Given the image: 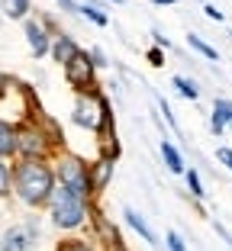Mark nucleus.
Returning a JSON list of instances; mask_svg holds the SVG:
<instances>
[{
	"label": "nucleus",
	"mask_w": 232,
	"mask_h": 251,
	"mask_svg": "<svg viewBox=\"0 0 232 251\" xmlns=\"http://www.w3.org/2000/svg\"><path fill=\"white\" fill-rule=\"evenodd\" d=\"M155 3H174V0H155Z\"/></svg>",
	"instance_id": "bb28decb"
},
{
	"label": "nucleus",
	"mask_w": 232,
	"mask_h": 251,
	"mask_svg": "<svg viewBox=\"0 0 232 251\" xmlns=\"http://www.w3.org/2000/svg\"><path fill=\"white\" fill-rule=\"evenodd\" d=\"M52 190H55V174L49 164L36 161V158H26L16 168V193H20L23 203L42 206V203L52 200Z\"/></svg>",
	"instance_id": "f257e3e1"
},
{
	"label": "nucleus",
	"mask_w": 232,
	"mask_h": 251,
	"mask_svg": "<svg viewBox=\"0 0 232 251\" xmlns=\"http://www.w3.org/2000/svg\"><path fill=\"white\" fill-rule=\"evenodd\" d=\"M216 232H219V235L226 238V242H229V248H232V235H229V232H226V226H219V222H216Z\"/></svg>",
	"instance_id": "b1692460"
},
{
	"label": "nucleus",
	"mask_w": 232,
	"mask_h": 251,
	"mask_svg": "<svg viewBox=\"0 0 232 251\" xmlns=\"http://www.w3.org/2000/svg\"><path fill=\"white\" fill-rule=\"evenodd\" d=\"M81 13H84V16H90V20L97 23V26H106V16L100 13L97 7H90V3H84V7H81Z\"/></svg>",
	"instance_id": "f3484780"
},
{
	"label": "nucleus",
	"mask_w": 232,
	"mask_h": 251,
	"mask_svg": "<svg viewBox=\"0 0 232 251\" xmlns=\"http://www.w3.org/2000/svg\"><path fill=\"white\" fill-rule=\"evenodd\" d=\"M32 242H36L32 226H16V229L3 232V238H0V251H32Z\"/></svg>",
	"instance_id": "39448f33"
},
{
	"label": "nucleus",
	"mask_w": 232,
	"mask_h": 251,
	"mask_svg": "<svg viewBox=\"0 0 232 251\" xmlns=\"http://www.w3.org/2000/svg\"><path fill=\"white\" fill-rule=\"evenodd\" d=\"M10 151H16V129L0 119V158L10 155Z\"/></svg>",
	"instance_id": "ddd939ff"
},
{
	"label": "nucleus",
	"mask_w": 232,
	"mask_h": 251,
	"mask_svg": "<svg viewBox=\"0 0 232 251\" xmlns=\"http://www.w3.org/2000/svg\"><path fill=\"white\" fill-rule=\"evenodd\" d=\"M16 148L20 151H26V155H42L45 151V142H42V132L39 129H32V126H23L20 132H16Z\"/></svg>",
	"instance_id": "423d86ee"
},
{
	"label": "nucleus",
	"mask_w": 232,
	"mask_h": 251,
	"mask_svg": "<svg viewBox=\"0 0 232 251\" xmlns=\"http://www.w3.org/2000/svg\"><path fill=\"white\" fill-rule=\"evenodd\" d=\"M77 52H81V49H77V42H75L71 36H58V39L52 42V55H55V61H58L61 68H65L68 61L75 58Z\"/></svg>",
	"instance_id": "6e6552de"
},
{
	"label": "nucleus",
	"mask_w": 232,
	"mask_h": 251,
	"mask_svg": "<svg viewBox=\"0 0 232 251\" xmlns=\"http://www.w3.org/2000/svg\"><path fill=\"white\" fill-rule=\"evenodd\" d=\"M10 193V168L0 161V197H7Z\"/></svg>",
	"instance_id": "6ab92c4d"
},
{
	"label": "nucleus",
	"mask_w": 232,
	"mask_h": 251,
	"mask_svg": "<svg viewBox=\"0 0 232 251\" xmlns=\"http://www.w3.org/2000/svg\"><path fill=\"white\" fill-rule=\"evenodd\" d=\"M113 174V161H97L94 164V177H90V193H97L106 187V180H110Z\"/></svg>",
	"instance_id": "9d476101"
},
{
	"label": "nucleus",
	"mask_w": 232,
	"mask_h": 251,
	"mask_svg": "<svg viewBox=\"0 0 232 251\" xmlns=\"http://www.w3.org/2000/svg\"><path fill=\"white\" fill-rule=\"evenodd\" d=\"M174 84H178V90L187 97V100H197V94H200V90H197V84L187 81V77H174Z\"/></svg>",
	"instance_id": "dca6fc26"
},
{
	"label": "nucleus",
	"mask_w": 232,
	"mask_h": 251,
	"mask_svg": "<svg viewBox=\"0 0 232 251\" xmlns=\"http://www.w3.org/2000/svg\"><path fill=\"white\" fill-rule=\"evenodd\" d=\"M58 7L65 10V13H71V10H75V0H58Z\"/></svg>",
	"instance_id": "5701e85b"
},
{
	"label": "nucleus",
	"mask_w": 232,
	"mask_h": 251,
	"mask_svg": "<svg viewBox=\"0 0 232 251\" xmlns=\"http://www.w3.org/2000/svg\"><path fill=\"white\" fill-rule=\"evenodd\" d=\"M226 126H232V113H229V123H226Z\"/></svg>",
	"instance_id": "cd10ccee"
},
{
	"label": "nucleus",
	"mask_w": 232,
	"mask_h": 251,
	"mask_svg": "<svg viewBox=\"0 0 232 251\" xmlns=\"http://www.w3.org/2000/svg\"><path fill=\"white\" fill-rule=\"evenodd\" d=\"M61 251H94V248H90V245H84V242H68Z\"/></svg>",
	"instance_id": "412c9836"
},
{
	"label": "nucleus",
	"mask_w": 232,
	"mask_h": 251,
	"mask_svg": "<svg viewBox=\"0 0 232 251\" xmlns=\"http://www.w3.org/2000/svg\"><path fill=\"white\" fill-rule=\"evenodd\" d=\"M58 177H61V187H65V190L77 193V197H84V200L90 197V164H84L81 158H75V155L61 158Z\"/></svg>",
	"instance_id": "7ed1b4c3"
},
{
	"label": "nucleus",
	"mask_w": 232,
	"mask_h": 251,
	"mask_svg": "<svg viewBox=\"0 0 232 251\" xmlns=\"http://www.w3.org/2000/svg\"><path fill=\"white\" fill-rule=\"evenodd\" d=\"M187 42L194 45V49H197V52L203 55V58H210V61H216V49H213V45H206V42H203L200 36H187Z\"/></svg>",
	"instance_id": "2eb2a0df"
},
{
	"label": "nucleus",
	"mask_w": 232,
	"mask_h": 251,
	"mask_svg": "<svg viewBox=\"0 0 232 251\" xmlns=\"http://www.w3.org/2000/svg\"><path fill=\"white\" fill-rule=\"evenodd\" d=\"M26 42H29V49H32L36 58H42V55L52 49V42H49V36H45V29L39 26V23H26Z\"/></svg>",
	"instance_id": "0eeeda50"
},
{
	"label": "nucleus",
	"mask_w": 232,
	"mask_h": 251,
	"mask_svg": "<svg viewBox=\"0 0 232 251\" xmlns=\"http://www.w3.org/2000/svg\"><path fill=\"white\" fill-rule=\"evenodd\" d=\"M206 16H210V20H223V13H219L216 7H206Z\"/></svg>",
	"instance_id": "393cba45"
},
{
	"label": "nucleus",
	"mask_w": 232,
	"mask_h": 251,
	"mask_svg": "<svg viewBox=\"0 0 232 251\" xmlns=\"http://www.w3.org/2000/svg\"><path fill=\"white\" fill-rule=\"evenodd\" d=\"M84 216H87V200L84 197L65 190V187L52 190V222L58 229H77Z\"/></svg>",
	"instance_id": "f03ea898"
},
{
	"label": "nucleus",
	"mask_w": 232,
	"mask_h": 251,
	"mask_svg": "<svg viewBox=\"0 0 232 251\" xmlns=\"http://www.w3.org/2000/svg\"><path fill=\"white\" fill-rule=\"evenodd\" d=\"M0 94H3V74H0Z\"/></svg>",
	"instance_id": "a878e982"
},
{
	"label": "nucleus",
	"mask_w": 232,
	"mask_h": 251,
	"mask_svg": "<svg viewBox=\"0 0 232 251\" xmlns=\"http://www.w3.org/2000/svg\"><path fill=\"white\" fill-rule=\"evenodd\" d=\"M216 155H219V161H223L226 168H232V148H219Z\"/></svg>",
	"instance_id": "4be33fe9"
},
{
	"label": "nucleus",
	"mask_w": 232,
	"mask_h": 251,
	"mask_svg": "<svg viewBox=\"0 0 232 251\" xmlns=\"http://www.w3.org/2000/svg\"><path fill=\"white\" fill-rule=\"evenodd\" d=\"M3 3V13L10 20H23V16L29 13V0H0Z\"/></svg>",
	"instance_id": "4468645a"
},
{
	"label": "nucleus",
	"mask_w": 232,
	"mask_h": 251,
	"mask_svg": "<svg viewBox=\"0 0 232 251\" xmlns=\"http://www.w3.org/2000/svg\"><path fill=\"white\" fill-rule=\"evenodd\" d=\"M161 155H165V164H168V171H171V174H180V171H184V158H180V151L168 139L161 142Z\"/></svg>",
	"instance_id": "f8f14e48"
},
{
	"label": "nucleus",
	"mask_w": 232,
	"mask_h": 251,
	"mask_svg": "<svg viewBox=\"0 0 232 251\" xmlns=\"http://www.w3.org/2000/svg\"><path fill=\"white\" fill-rule=\"evenodd\" d=\"M65 77L75 90H87L90 84H94V61H90V55L84 52V49L65 65Z\"/></svg>",
	"instance_id": "20e7f679"
},
{
	"label": "nucleus",
	"mask_w": 232,
	"mask_h": 251,
	"mask_svg": "<svg viewBox=\"0 0 232 251\" xmlns=\"http://www.w3.org/2000/svg\"><path fill=\"white\" fill-rule=\"evenodd\" d=\"M229 113H232V100L219 97L216 103H213V119H210V129H213L216 135L226 129V123H229Z\"/></svg>",
	"instance_id": "1a4fd4ad"
},
{
	"label": "nucleus",
	"mask_w": 232,
	"mask_h": 251,
	"mask_svg": "<svg viewBox=\"0 0 232 251\" xmlns=\"http://www.w3.org/2000/svg\"><path fill=\"white\" fill-rule=\"evenodd\" d=\"M113 3H123V0H113Z\"/></svg>",
	"instance_id": "c85d7f7f"
},
{
	"label": "nucleus",
	"mask_w": 232,
	"mask_h": 251,
	"mask_svg": "<svg viewBox=\"0 0 232 251\" xmlns=\"http://www.w3.org/2000/svg\"><path fill=\"white\" fill-rule=\"evenodd\" d=\"M168 248H171V251H187V248H184V242H180L178 232H168Z\"/></svg>",
	"instance_id": "aec40b11"
},
{
	"label": "nucleus",
	"mask_w": 232,
	"mask_h": 251,
	"mask_svg": "<svg viewBox=\"0 0 232 251\" xmlns=\"http://www.w3.org/2000/svg\"><path fill=\"white\" fill-rule=\"evenodd\" d=\"M126 222H129V226H132V229L139 232V235H142L149 245H155V232H152V226H149V222H145L139 213H135V209H126Z\"/></svg>",
	"instance_id": "9b49d317"
},
{
	"label": "nucleus",
	"mask_w": 232,
	"mask_h": 251,
	"mask_svg": "<svg viewBox=\"0 0 232 251\" xmlns=\"http://www.w3.org/2000/svg\"><path fill=\"white\" fill-rule=\"evenodd\" d=\"M187 187L194 197H203V184H200V174L197 171H187Z\"/></svg>",
	"instance_id": "a211bd4d"
}]
</instances>
